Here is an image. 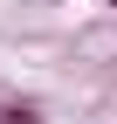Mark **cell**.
<instances>
[{
    "label": "cell",
    "instance_id": "2",
    "mask_svg": "<svg viewBox=\"0 0 117 124\" xmlns=\"http://www.w3.org/2000/svg\"><path fill=\"white\" fill-rule=\"evenodd\" d=\"M110 7H117V0H110Z\"/></svg>",
    "mask_w": 117,
    "mask_h": 124
},
{
    "label": "cell",
    "instance_id": "1",
    "mask_svg": "<svg viewBox=\"0 0 117 124\" xmlns=\"http://www.w3.org/2000/svg\"><path fill=\"white\" fill-rule=\"evenodd\" d=\"M0 124H41V110H35V103H7V110H0Z\"/></svg>",
    "mask_w": 117,
    "mask_h": 124
}]
</instances>
